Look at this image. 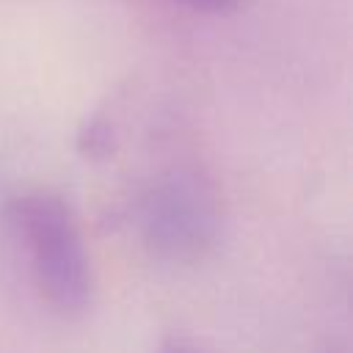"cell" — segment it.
Wrapping results in <instances>:
<instances>
[{"label": "cell", "mask_w": 353, "mask_h": 353, "mask_svg": "<svg viewBox=\"0 0 353 353\" xmlns=\"http://www.w3.org/2000/svg\"><path fill=\"white\" fill-rule=\"evenodd\" d=\"M157 353H204V350L196 347L188 336H176V334H171V336H165V339L160 342Z\"/></svg>", "instance_id": "cell-5"}, {"label": "cell", "mask_w": 353, "mask_h": 353, "mask_svg": "<svg viewBox=\"0 0 353 353\" xmlns=\"http://www.w3.org/2000/svg\"><path fill=\"white\" fill-rule=\"evenodd\" d=\"M323 353H347V350H345V345H339V342H328V345L323 347Z\"/></svg>", "instance_id": "cell-6"}, {"label": "cell", "mask_w": 353, "mask_h": 353, "mask_svg": "<svg viewBox=\"0 0 353 353\" xmlns=\"http://www.w3.org/2000/svg\"><path fill=\"white\" fill-rule=\"evenodd\" d=\"M171 3H179L190 11H201V14H226L232 8H237L240 0H171Z\"/></svg>", "instance_id": "cell-4"}, {"label": "cell", "mask_w": 353, "mask_h": 353, "mask_svg": "<svg viewBox=\"0 0 353 353\" xmlns=\"http://www.w3.org/2000/svg\"><path fill=\"white\" fill-rule=\"evenodd\" d=\"M77 149L85 154V157H108L113 152V130H110V121L105 116H94L77 135Z\"/></svg>", "instance_id": "cell-3"}, {"label": "cell", "mask_w": 353, "mask_h": 353, "mask_svg": "<svg viewBox=\"0 0 353 353\" xmlns=\"http://www.w3.org/2000/svg\"><path fill=\"white\" fill-rule=\"evenodd\" d=\"M127 221L154 259L193 265L221 237V190L193 165L163 168L135 188L127 201Z\"/></svg>", "instance_id": "cell-1"}, {"label": "cell", "mask_w": 353, "mask_h": 353, "mask_svg": "<svg viewBox=\"0 0 353 353\" xmlns=\"http://www.w3.org/2000/svg\"><path fill=\"white\" fill-rule=\"evenodd\" d=\"M3 223L28 251L30 276L41 298L74 314L91 303L94 276L80 223L69 201L52 190H25L3 204Z\"/></svg>", "instance_id": "cell-2"}]
</instances>
